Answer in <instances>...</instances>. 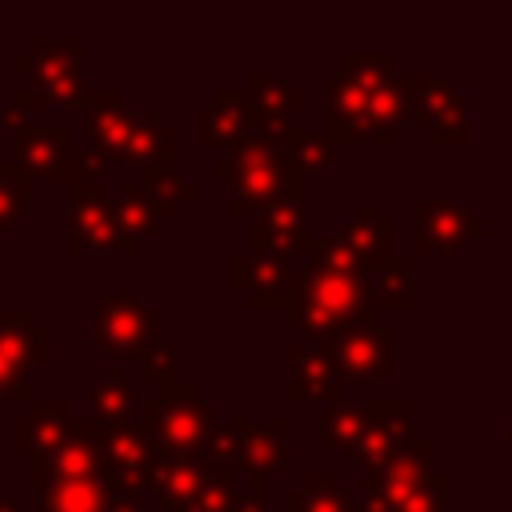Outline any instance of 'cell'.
Here are the masks:
<instances>
[{"mask_svg":"<svg viewBox=\"0 0 512 512\" xmlns=\"http://www.w3.org/2000/svg\"><path fill=\"white\" fill-rule=\"evenodd\" d=\"M84 144L104 160V164H140L144 168H164L176 164L180 156V136L172 124H164L156 104L128 108L120 88H100L88 96L84 108Z\"/></svg>","mask_w":512,"mask_h":512,"instance_id":"2","label":"cell"},{"mask_svg":"<svg viewBox=\"0 0 512 512\" xmlns=\"http://www.w3.org/2000/svg\"><path fill=\"white\" fill-rule=\"evenodd\" d=\"M284 512H356V496L340 472H308L300 488H288Z\"/></svg>","mask_w":512,"mask_h":512,"instance_id":"28","label":"cell"},{"mask_svg":"<svg viewBox=\"0 0 512 512\" xmlns=\"http://www.w3.org/2000/svg\"><path fill=\"white\" fill-rule=\"evenodd\" d=\"M300 252H304L308 264H316V268L348 272V276H368V280H372V264H368V260H364L340 232H332V236H308Z\"/></svg>","mask_w":512,"mask_h":512,"instance_id":"34","label":"cell"},{"mask_svg":"<svg viewBox=\"0 0 512 512\" xmlns=\"http://www.w3.org/2000/svg\"><path fill=\"white\" fill-rule=\"evenodd\" d=\"M176 364H180V348L160 340L152 352L140 356V380L144 384H168V380H176Z\"/></svg>","mask_w":512,"mask_h":512,"instance_id":"41","label":"cell"},{"mask_svg":"<svg viewBox=\"0 0 512 512\" xmlns=\"http://www.w3.org/2000/svg\"><path fill=\"white\" fill-rule=\"evenodd\" d=\"M112 496L116 492L104 476H96V480H52L44 492L32 496L28 512H108Z\"/></svg>","mask_w":512,"mask_h":512,"instance_id":"27","label":"cell"},{"mask_svg":"<svg viewBox=\"0 0 512 512\" xmlns=\"http://www.w3.org/2000/svg\"><path fill=\"white\" fill-rule=\"evenodd\" d=\"M140 420L152 440V456L176 452H204L212 436V400L196 396L192 380H168L152 400L140 404Z\"/></svg>","mask_w":512,"mask_h":512,"instance_id":"6","label":"cell"},{"mask_svg":"<svg viewBox=\"0 0 512 512\" xmlns=\"http://www.w3.org/2000/svg\"><path fill=\"white\" fill-rule=\"evenodd\" d=\"M248 100H252L256 132H280L284 116L308 104V96L300 88H292L280 72H252L248 76Z\"/></svg>","mask_w":512,"mask_h":512,"instance_id":"26","label":"cell"},{"mask_svg":"<svg viewBox=\"0 0 512 512\" xmlns=\"http://www.w3.org/2000/svg\"><path fill=\"white\" fill-rule=\"evenodd\" d=\"M504 452L512 456V420H504Z\"/></svg>","mask_w":512,"mask_h":512,"instance_id":"46","label":"cell"},{"mask_svg":"<svg viewBox=\"0 0 512 512\" xmlns=\"http://www.w3.org/2000/svg\"><path fill=\"white\" fill-rule=\"evenodd\" d=\"M268 508V476L248 472V488H240L236 512H264Z\"/></svg>","mask_w":512,"mask_h":512,"instance_id":"42","label":"cell"},{"mask_svg":"<svg viewBox=\"0 0 512 512\" xmlns=\"http://www.w3.org/2000/svg\"><path fill=\"white\" fill-rule=\"evenodd\" d=\"M100 444H104V480L112 484V492L144 496L148 460H152V440L144 420L136 416L128 424H100Z\"/></svg>","mask_w":512,"mask_h":512,"instance_id":"14","label":"cell"},{"mask_svg":"<svg viewBox=\"0 0 512 512\" xmlns=\"http://www.w3.org/2000/svg\"><path fill=\"white\" fill-rule=\"evenodd\" d=\"M68 128L64 124H20L12 128V164L36 184V180H68Z\"/></svg>","mask_w":512,"mask_h":512,"instance_id":"15","label":"cell"},{"mask_svg":"<svg viewBox=\"0 0 512 512\" xmlns=\"http://www.w3.org/2000/svg\"><path fill=\"white\" fill-rule=\"evenodd\" d=\"M88 336L104 352V360H128L144 356L160 344V312L140 304L136 292L116 288L104 292L88 312Z\"/></svg>","mask_w":512,"mask_h":512,"instance_id":"7","label":"cell"},{"mask_svg":"<svg viewBox=\"0 0 512 512\" xmlns=\"http://www.w3.org/2000/svg\"><path fill=\"white\" fill-rule=\"evenodd\" d=\"M288 260H276V256H260V252H236L232 260H228V280H232V288L236 292H244L248 296V304L252 308H268L272 304V296L284 288V280H288Z\"/></svg>","mask_w":512,"mask_h":512,"instance_id":"25","label":"cell"},{"mask_svg":"<svg viewBox=\"0 0 512 512\" xmlns=\"http://www.w3.org/2000/svg\"><path fill=\"white\" fill-rule=\"evenodd\" d=\"M288 356V400H344L340 388H344V376L336 368V356H332V344H320V340H304V344H288L284 348Z\"/></svg>","mask_w":512,"mask_h":512,"instance_id":"19","label":"cell"},{"mask_svg":"<svg viewBox=\"0 0 512 512\" xmlns=\"http://www.w3.org/2000/svg\"><path fill=\"white\" fill-rule=\"evenodd\" d=\"M212 464L204 452H176L148 460V488L156 492V508H184L200 484L208 480Z\"/></svg>","mask_w":512,"mask_h":512,"instance_id":"21","label":"cell"},{"mask_svg":"<svg viewBox=\"0 0 512 512\" xmlns=\"http://www.w3.org/2000/svg\"><path fill=\"white\" fill-rule=\"evenodd\" d=\"M372 304L376 308H416V260L408 252L372 268Z\"/></svg>","mask_w":512,"mask_h":512,"instance_id":"30","label":"cell"},{"mask_svg":"<svg viewBox=\"0 0 512 512\" xmlns=\"http://www.w3.org/2000/svg\"><path fill=\"white\" fill-rule=\"evenodd\" d=\"M436 444L432 436H412L400 444L384 464L360 468V488H356V512H396L432 472Z\"/></svg>","mask_w":512,"mask_h":512,"instance_id":"9","label":"cell"},{"mask_svg":"<svg viewBox=\"0 0 512 512\" xmlns=\"http://www.w3.org/2000/svg\"><path fill=\"white\" fill-rule=\"evenodd\" d=\"M108 512H156L152 504H144V496H128V492H116Z\"/></svg>","mask_w":512,"mask_h":512,"instance_id":"44","label":"cell"},{"mask_svg":"<svg viewBox=\"0 0 512 512\" xmlns=\"http://www.w3.org/2000/svg\"><path fill=\"white\" fill-rule=\"evenodd\" d=\"M252 420H228V424H216L208 444H204V456L216 472H240L244 464V448H248V436H252Z\"/></svg>","mask_w":512,"mask_h":512,"instance_id":"36","label":"cell"},{"mask_svg":"<svg viewBox=\"0 0 512 512\" xmlns=\"http://www.w3.org/2000/svg\"><path fill=\"white\" fill-rule=\"evenodd\" d=\"M68 424H72L68 400H60V396L32 400L28 416H20V420L12 424V452H20V456H28V460H32V456H44V452H52V448L64 440Z\"/></svg>","mask_w":512,"mask_h":512,"instance_id":"23","label":"cell"},{"mask_svg":"<svg viewBox=\"0 0 512 512\" xmlns=\"http://www.w3.org/2000/svg\"><path fill=\"white\" fill-rule=\"evenodd\" d=\"M28 112H32V96H28V88H16L12 100L0 108V124L20 128V124H28Z\"/></svg>","mask_w":512,"mask_h":512,"instance_id":"43","label":"cell"},{"mask_svg":"<svg viewBox=\"0 0 512 512\" xmlns=\"http://www.w3.org/2000/svg\"><path fill=\"white\" fill-rule=\"evenodd\" d=\"M320 444H324V452H336V456H348V452L360 456V444H364V416H360V408L348 404V400L328 404L324 416H320Z\"/></svg>","mask_w":512,"mask_h":512,"instance_id":"32","label":"cell"},{"mask_svg":"<svg viewBox=\"0 0 512 512\" xmlns=\"http://www.w3.org/2000/svg\"><path fill=\"white\" fill-rule=\"evenodd\" d=\"M52 360V328L32 308H0V400H32V368Z\"/></svg>","mask_w":512,"mask_h":512,"instance_id":"10","label":"cell"},{"mask_svg":"<svg viewBox=\"0 0 512 512\" xmlns=\"http://www.w3.org/2000/svg\"><path fill=\"white\" fill-rule=\"evenodd\" d=\"M160 220H164V216H160L152 192L144 188V180H140V176H136V180H124V184H120V196H116V224H120V236L144 244V236H156V232H160Z\"/></svg>","mask_w":512,"mask_h":512,"instance_id":"29","label":"cell"},{"mask_svg":"<svg viewBox=\"0 0 512 512\" xmlns=\"http://www.w3.org/2000/svg\"><path fill=\"white\" fill-rule=\"evenodd\" d=\"M192 128H196L200 144H240L244 136H252L256 120H252L248 88H220V92H212V100L192 112Z\"/></svg>","mask_w":512,"mask_h":512,"instance_id":"20","label":"cell"},{"mask_svg":"<svg viewBox=\"0 0 512 512\" xmlns=\"http://www.w3.org/2000/svg\"><path fill=\"white\" fill-rule=\"evenodd\" d=\"M356 408L364 416V444H360L364 468L384 464L400 444H408L416 436V404L412 400H364Z\"/></svg>","mask_w":512,"mask_h":512,"instance_id":"18","label":"cell"},{"mask_svg":"<svg viewBox=\"0 0 512 512\" xmlns=\"http://www.w3.org/2000/svg\"><path fill=\"white\" fill-rule=\"evenodd\" d=\"M212 180L228 188V212L236 220H252L284 196H308V176L288 164L276 132H252L232 144V156L212 164Z\"/></svg>","mask_w":512,"mask_h":512,"instance_id":"3","label":"cell"},{"mask_svg":"<svg viewBox=\"0 0 512 512\" xmlns=\"http://www.w3.org/2000/svg\"><path fill=\"white\" fill-rule=\"evenodd\" d=\"M236 476L232 472H208V480L200 484V492L184 504V508H176V512H236V500H240V492H236V484H232Z\"/></svg>","mask_w":512,"mask_h":512,"instance_id":"39","label":"cell"},{"mask_svg":"<svg viewBox=\"0 0 512 512\" xmlns=\"http://www.w3.org/2000/svg\"><path fill=\"white\" fill-rule=\"evenodd\" d=\"M320 84H324V116H320V132L332 140V144H396V124L380 120L372 112V96L352 80L344 76L340 68H328L320 72Z\"/></svg>","mask_w":512,"mask_h":512,"instance_id":"11","label":"cell"},{"mask_svg":"<svg viewBox=\"0 0 512 512\" xmlns=\"http://www.w3.org/2000/svg\"><path fill=\"white\" fill-rule=\"evenodd\" d=\"M448 488H452V476H448V472H428V480H424L396 512H448V508H444Z\"/></svg>","mask_w":512,"mask_h":512,"instance_id":"40","label":"cell"},{"mask_svg":"<svg viewBox=\"0 0 512 512\" xmlns=\"http://www.w3.org/2000/svg\"><path fill=\"white\" fill-rule=\"evenodd\" d=\"M336 232H340L372 268L384 264V260H392V256H400V248H396V220L380 212V200H376V196H360V200H356V212L344 216Z\"/></svg>","mask_w":512,"mask_h":512,"instance_id":"22","label":"cell"},{"mask_svg":"<svg viewBox=\"0 0 512 512\" xmlns=\"http://www.w3.org/2000/svg\"><path fill=\"white\" fill-rule=\"evenodd\" d=\"M104 160L88 148V144H72L68 152V236H64V248L72 256L80 252H140V240H128L120 236V224H116V208L108 200V184H104Z\"/></svg>","mask_w":512,"mask_h":512,"instance_id":"4","label":"cell"},{"mask_svg":"<svg viewBox=\"0 0 512 512\" xmlns=\"http://www.w3.org/2000/svg\"><path fill=\"white\" fill-rule=\"evenodd\" d=\"M276 136H280V144H284V152H288V164H292L296 172H304V176L324 172V168L332 164V156H336V144H332L324 132H308V128L284 124Z\"/></svg>","mask_w":512,"mask_h":512,"instance_id":"33","label":"cell"},{"mask_svg":"<svg viewBox=\"0 0 512 512\" xmlns=\"http://www.w3.org/2000/svg\"><path fill=\"white\" fill-rule=\"evenodd\" d=\"M32 204V180L8 160L0 164V228H12L16 220H24Z\"/></svg>","mask_w":512,"mask_h":512,"instance_id":"38","label":"cell"},{"mask_svg":"<svg viewBox=\"0 0 512 512\" xmlns=\"http://www.w3.org/2000/svg\"><path fill=\"white\" fill-rule=\"evenodd\" d=\"M400 108L404 124L428 128L436 144H468V96L436 72H400Z\"/></svg>","mask_w":512,"mask_h":512,"instance_id":"8","label":"cell"},{"mask_svg":"<svg viewBox=\"0 0 512 512\" xmlns=\"http://www.w3.org/2000/svg\"><path fill=\"white\" fill-rule=\"evenodd\" d=\"M88 416L96 424H128L140 416V400H136V384L124 376L120 360H104V376H96L88 388Z\"/></svg>","mask_w":512,"mask_h":512,"instance_id":"24","label":"cell"},{"mask_svg":"<svg viewBox=\"0 0 512 512\" xmlns=\"http://www.w3.org/2000/svg\"><path fill=\"white\" fill-rule=\"evenodd\" d=\"M332 356L344 380H396V332L388 324L340 336Z\"/></svg>","mask_w":512,"mask_h":512,"instance_id":"17","label":"cell"},{"mask_svg":"<svg viewBox=\"0 0 512 512\" xmlns=\"http://www.w3.org/2000/svg\"><path fill=\"white\" fill-rule=\"evenodd\" d=\"M104 476V444H100V424L92 416H80L68 424L64 440L44 452V456H32V496L44 492L52 480H96Z\"/></svg>","mask_w":512,"mask_h":512,"instance_id":"12","label":"cell"},{"mask_svg":"<svg viewBox=\"0 0 512 512\" xmlns=\"http://www.w3.org/2000/svg\"><path fill=\"white\" fill-rule=\"evenodd\" d=\"M268 308L284 312V324L300 328L304 336L320 344H336L348 332L376 328L380 308L372 304V280L328 272L316 264H304L300 272H288L284 288L272 296Z\"/></svg>","mask_w":512,"mask_h":512,"instance_id":"1","label":"cell"},{"mask_svg":"<svg viewBox=\"0 0 512 512\" xmlns=\"http://www.w3.org/2000/svg\"><path fill=\"white\" fill-rule=\"evenodd\" d=\"M244 472H260V476H272V472H284L288 468V420H264L252 428L248 436V448H244Z\"/></svg>","mask_w":512,"mask_h":512,"instance_id":"31","label":"cell"},{"mask_svg":"<svg viewBox=\"0 0 512 512\" xmlns=\"http://www.w3.org/2000/svg\"><path fill=\"white\" fill-rule=\"evenodd\" d=\"M84 56H88V36H68V40H48V36H32L24 52L12 56V68L32 76V108H88V68H84Z\"/></svg>","mask_w":512,"mask_h":512,"instance_id":"5","label":"cell"},{"mask_svg":"<svg viewBox=\"0 0 512 512\" xmlns=\"http://www.w3.org/2000/svg\"><path fill=\"white\" fill-rule=\"evenodd\" d=\"M488 236V220L468 212V204L420 196L412 204V252H460Z\"/></svg>","mask_w":512,"mask_h":512,"instance_id":"13","label":"cell"},{"mask_svg":"<svg viewBox=\"0 0 512 512\" xmlns=\"http://www.w3.org/2000/svg\"><path fill=\"white\" fill-rule=\"evenodd\" d=\"M336 68H340L344 76H352L368 96L380 92V88H388V84L400 76V64H396L392 52H344Z\"/></svg>","mask_w":512,"mask_h":512,"instance_id":"37","label":"cell"},{"mask_svg":"<svg viewBox=\"0 0 512 512\" xmlns=\"http://www.w3.org/2000/svg\"><path fill=\"white\" fill-rule=\"evenodd\" d=\"M308 196H284L248 220V252L288 260L308 240Z\"/></svg>","mask_w":512,"mask_h":512,"instance_id":"16","label":"cell"},{"mask_svg":"<svg viewBox=\"0 0 512 512\" xmlns=\"http://www.w3.org/2000/svg\"><path fill=\"white\" fill-rule=\"evenodd\" d=\"M140 180H144V188L152 192V200H156V208H160V216H164V220H172V216L180 212V204L196 200V180H188L176 164L144 168V172H140Z\"/></svg>","mask_w":512,"mask_h":512,"instance_id":"35","label":"cell"},{"mask_svg":"<svg viewBox=\"0 0 512 512\" xmlns=\"http://www.w3.org/2000/svg\"><path fill=\"white\" fill-rule=\"evenodd\" d=\"M0 512H28V508H20L12 496H0Z\"/></svg>","mask_w":512,"mask_h":512,"instance_id":"45","label":"cell"}]
</instances>
